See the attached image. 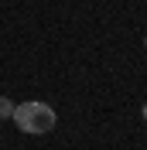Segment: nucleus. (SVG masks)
<instances>
[{
    "instance_id": "1",
    "label": "nucleus",
    "mask_w": 147,
    "mask_h": 150,
    "mask_svg": "<svg viewBox=\"0 0 147 150\" xmlns=\"http://www.w3.org/2000/svg\"><path fill=\"white\" fill-rule=\"evenodd\" d=\"M10 120L17 123V130H21V133H28V137H45V133L55 130L58 116H55V109H51L48 103L31 99V103L14 106V116H10Z\"/></svg>"
},
{
    "instance_id": "2",
    "label": "nucleus",
    "mask_w": 147,
    "mask_h": 150,
    "mask_svg": "<svg viewBox=\"0 0 147 150\" xmlns=\"http://www.w3.org/2000/svg\"><path fill=\"white\" fill-rule=\"evenodd\" d=\"M14 106L17 103H10L7 96H0V120H10V116H14Z\"/></svg>"
},
{
    "instance_id": "4",
    "label": "nucleus",
    "mask_w": 147,
    "mask_h": 150,
    "mask_svg": "<svg viewBox=\"0 0 147 150\" xmlns=\"http://www.w3.org/2000/svg\"><path fill=\"white\" fill-rule=\"evenodd\" d=\"M144 45H147V38H144Z\"/></svg>"
},
{
    "instance_id": "3",
    "label": "nucleus",
    "mask_w": 147,
    "mask_h": 150,
    "mask_svg": "<svg viewBox=\"0 0 147 150\" xmlns=\"http://www.w3.org/2000/svg\"><path fill=\"white\" fill-rule=\"evenodd\" d=\"M140 116H144V120H147V103H144V109H140Z\"/></svg>"
}]
</instances>
